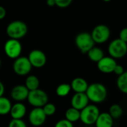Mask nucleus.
I'll return each mask as SVG.
<instances>
[{
  "instance_id": "obj_25",
  "label": "nucleus",
  "mask_w": 127,
  "mask_h": 127,
  "mask_svg": "<svg viewBox=\"0 0 127 127\" xmlns=\"http://www.w3.org/2000/svg\"><path fill=\"white\" fill-rule=\"evenodd\" d=\"M45 113L46 114V115L48 116H52L53 115L55 114L56 111H57V108L55 106L54 104L51 103H48L47 104H45L43 107H42Z\"/></svg>"
},
{
  "instance_id": "obj_15",
  "label": "nucleus",
  "mask_w": 127,
  "mask_h": 127,
  "mask_svg": "<svg viewBox=\"0 0 127 127\" xmlns=\"http://www.w3.org/2000/svg\"><path fill=\"white\" fill-rule=\"evenodd\" d=\"M71 86L72 90L75 93H85L86 92L89 85L85 79L82 77H76L72 80Z\"/></svg>"
},
{
  "instance_id": "obj_7",
  "label": "nucleus",
  "mask_w": 127,
  "mask_h": 127,
  "mask_svg": "<svg viewBox=\"0 0 127 127\" xmlns=\"http://www.w3.org/2000/svg\"><path fill=\"white\" fill-rule=\"evenodd\" d=\"M4 51L5 54L10 59L16 60L20 57L22 51V46L19 39H9L4 43Z\"/></svg>"
},
{
  "instance_id": "obj_24",
  "label": "nucleus",
  "mask_w": 127,
  "mask_h": 127,
  "mask_svg": "<svg viewBox=\"0 0 127 127\" xmlns=\"http://www.w3.org/2000/svg\"><path fill=\"white\" fill-rule=\"evenodd\" d=\"M109 113L114 119H118L123 115V109L118 104H113L110 106Z\"/></svg>"
},
{
  "instance_id": "obj_8",
  "label": "nucleus",
  "mask_w": 127,
  "mask_h": 127,
  "mask_svg": "<svg viewBox=\"0 0 127 127\" xmlns=\"http://www.w3.org/2000/svg\"><path fill=\"white\" fill-rule=\"evenodd\" d=\"M33 66L26 57H19L14 60L13 69L16 74L19 76H26L30 74Z\"/></svg>"
},
{
  "instance_id": "obj_32",
  "label": "nucleus",
  "mask_w": 127,
  "mask_h": 127,
  "mask_svg": "<svg viewBox=\"0 0 127 127\" xmlns=\"http://www.w3.org/2000/svg\"><path fill=\"white\" fill-rule=\"evenodd\" d=\"M46 4L49 7H54L56 5V1L55 0H46Z\"/></svg>"
},
{
  "instance_id": "obj_20",
  "label": "nucleus",
  "mask_w": 127,
  "mask_h": 127,
  "mask_svg": "<svg viewBox=\"0 0 127 127\" xmlns=\"http://www.w3.org/2000/svg\"><path fill=\"white\" fill-rule=\"evenodd\" d=\"M65 116V119L71 121V123H74L80 120V111L71 106L66 110Z\"/></svg>"
},
{
  "instance_id": "obj_22",
  "label": "nucleus",
  "mask_w": 127,
  "mask_h": 127,
  "mask_svg": "<svg viewBox=\"0 0 127 127\" xmlns=\"http://www.w3.org/2000/svg\"><path fill=\"white\" fill-rule=\"evenodd\" d=\"M72 90L71 84L68 83H62L60 84L56 89V94L58 97H66L69 95L71 91Z\"/></svg>"
},
{
  "instance_id": "obj_5",
  "label": "nucleus",
  "mask_w": 127,
  "mask_h": 127,
  "mask_svg": "<svg viewBox=\"0 0 127 127\" xmlns=\"http://www.w3.org/2000/svg\"><path fill=\"white\" fill-rule=\"evenodd\" d=\"M109 56L115 59H121L127 54V42H124L120 38L112 40L108 48Z\"/></svg>"
},
{
  "instance_id": "obj_26",
  "label": "nucleus",
  "mask_w": 127,
  "mask_h": 127,
  "mask_svg": "<svg viewBox=\"0 0 127 127\" xmlns=\"http://www.w3.org/2000/svg\"><path fill=\"white\" fill-rule=\"evenodd\" d=\"M8 127H27V125L22 119H12L8 124Z\"/></svg>"
},
{
  "instance_id": "obj_23",
  "label": "nucleus",
  "mask_w": 127,
  "mask_h": 127,
  "mask_svg": "<svg viewBox=\"0 0 127 127\" xmlns=\"http://www.w3.org/2000/svg\"><path fill=\"white\" fill-rule=\"evenodd\" d=\"M117 86L122 93L127 95V71L118 77L117 80Z\"/></svg>"
},
{
  "instance_id": "obj_29",
  "label": "nucleus",
  "mask_w": 127,
  "mask_h": 127,
  "mask_svg": "<svg viewBox=\"0 0 127 127\" xmlns=\"http://www.w3.org/2000/svg\"><path fill=\"white\" fill-rule=\"evenodd\" d=\"M124 72H125V71H124V67L121 65H118V64L116 65V67H115V68L114 70V73L116 75H118V77L121 76V75H122Z\"/></svg>"
},
{
  "instance_id": "obj_19",
  "label": "nucleus",
  "mask_w": 127,
  "mask_h": 127,
  "mask_svg": "<svg viewBox=\"0 0 127 127\" xmlns=\"http://www.w3.org/2000/svg\"><path fill=\"white\" fill-rule=\"evenodd\" d=\"M13 105L11 104L10 100L2 96L0 97V114L1 115H5L7 114H10Z\"/></svg>"
},
{
  "instance_id": "obj_33",
  "label": "nucleus",
  "mask_w": 127,
  "mask_h": 127,
  "mask_svg": "<svg viewBox=\"0 0 127 127\" xmlns=\"http://www.w3.org/2000/svg\"><path fill=\"white\" fill-rule=\"evenodd\" d=\"M4 93V84L1 82L0 83V97H2Z\"/></svg>"
},
{
  "instance_id": "obj_21",
  "label": "nucleus",
  "mask_w": 127,
  "mask_h": 127,
  "mask_svg": "<svg viewBox=\"0 0 127 127\" xmlns=\"http://www.w3.org/2000/svg\"><path fill=\"white\" fill-rule=\"evenodd\" d=\"M25 85L28 89L29 91H33L39 89V80L38 77L35 75H28L25 80Z\"/></svg>"
},
{
  "instance_id": "obj_1",
  "label": "nucleus",
  "mask_w": 127,
  "mask_h": 127,
  "mask_svg": "<svg viewBox=\"0 0 127 127\" xmlns=\"http://www.w3.org/2000/svg\"><path fill=\"white\" fill-rule=\"evenodd\" d=\"M86 95L90 101L95 103L103 102L107 97V89L100 83H94L89 86L86 91Z\"/></svg>"
},
{
  "instance_id": "obj_18",
  "label": "nucleus",
  "mask_w": 127,
  "mask_h": 127,
  "mask_svg": "<svg viewBox=\"0 0 127 127\" xmlns=\"http://www.w3.org/2000/svg\"><path fill=\"white\" fill-rule=\"evenodd\" d=\"M87 55L91 61L97 63L105 57L103 51L101 48H100L98 47H95V46L94 48H92L87 53Z\"/></svg>"
},
{
  "instance_id": "obj_13",
  "label": "nucleus",
  "mask_w": 127,
  "mask_h": 127,
  "mask_svg": "<svg viewBox=\"0 0 127 127\" xmlns=\"http://www.w3.org/2000/svg\"><path fill=\"white\" fill-rule=\"evenodd\" d=\"M29 92L30 91L25 85H16L12 89L10 92V97L16 102H22L28 100Z\"/></svg>"
},
{
  "instance_id": "obj_30",
  "label": "nucleus",
  "mask_w": 127,
  "mask_h": 127,
  "mask_svg": "<svg viewBox=\"0 0 127 127\" xmlns=\"http://www.w3.org/2000/svg\"><path fill=\"white\" fill-rule=\"evenodd\" d=\"M119 38L124 42H127V28H123L119 33Z\"/></svg>"
},
{
  "instance_id": "obj_12",
  "label": "nucleus",
  "mask_w": 127,
  "mask_h": 127,
  "mask_svg": "<svg viewBox=\"0 0 127 127\" xmlns=\"http://www.w3.org/2000/svg\"><path fill=\"white\" fill-rule=\"evenodd\" d=\"M118 65L115 58L109 57H104L97 63L98 70L104 74H111L114 72V70Z\"/></svg>"
},
{
  "instance_id": "obj_11",
  "label": "nucleus",
  "mask_w": 127,
  "mask_h": 127,
  "mask_svg": "<svg viewBox=\"0 0 127 127\" xmlns=\"http://www.w3.org/2000/svg\"><path fill=\"white\" fill-rule=\"evenodd\" d=\"M28 57L32 66L36 68H40L43 67L47 62L46 55L43 51L39 49H34L31 51L29 53Z\"/></svg>"
},
{
  "instance_id": "obj_17",
  "label": "nucleus",
  "mask_w": 127,
  "mask_h": 127,
  "mask_svg": "<svg viewBox=\"0 0 127 127\" xmlns=\"http://www.w3.org/2000/svg\"><path fill=\"white\" fill-rule=\"evenodd\" d=\"M114 124V118L109 112H102L100 114L96 123V127H112Z\"/></svg>"
},
{
  "instance_id": "obj_4",
  "label": "nucleus",
  "mask_w": 127,
  "mask_h": 127,
  "mask_svg": "<svg viewBox=\"0 0 127 127\" xmlns=\"http://www.w3.org/2000/svg\"><path fill=\"white\" fill-rule=\"evenodd\" d=\"M100 114V109L97 106L89 104L80 111V121L83 124L88 126L95 124Z\"/></svg>"
},
{
  "instance_id": "obj_2",
  "label": "nucleus",
  "mask_w": 127,
  "mask_h": 127,
  "mask_svg": "<svg viewBox=\"0 0 127 127\" xmlns=\"http://www.w3.org/2000/svg\"><path fill=\"white\" fill-rule=\"evenodd\" d=\"M6 33L10 39H20L27 34L28 26L22 21L15 20L7 25Z\"/></svg>"
},
{
  "instance_id": "obj_28",
  "label": "nucleus",
  "mask_w": 127,
  "mask_h": 127,
  "mask_svg": "<svg viewBox=\"0 0 127 127\" xmlns=\"http://www.w3.org/2000/svg\"><path fill=\"white\" fill-rule=\"evenodd\" d=\"M56 1V6L60 8H65L72 3L73 0H55Z\"/></svg>"
},
{
  "instance_id": "obj_14",
  "label": "nucleus",
  "mask_w": 127,
  "mask_h": 127,
  "mask_svg": "<svg viewBox=\"0 0 127 127\" xmlns=\"http://www.w3.org/2000/svg\"><path fill=\"white\" fill-rule=\"evenodd\" d=\"M89 99L86 93H75L71 100L72 107L81 111L89 104Z\"/></svg>"
},
{
  "instance_id": "obj_34",
  "label": "nucleus",
  "mask_w": 127,
  "mask_h": 127,
  "mask_svg": "<svg viewBox=\"0 0 127 127\" xmlns=\"http://www.w3.org/2000/svg\"><path fill=\"white\" fill-rule=\"evenodd\" d=\"M103 1H106V2H109V1H110L111 0H103Z\"/></svg>"
},
{
  "instance_id": "obj_10",
  "label": "nucleus",
  "mask_w": 127,
  "mask_h": 127,
  "mask_svg": "<svg viewBox=\"0 0 127 127\" xmlns=\"http://www.w3.org/2000/svg\"><path fill=\"white\" fill-rule=\"evenodd\" d=\"M47 117L42 108L34 107L28 115V120L32 126L37 127L45 124Z\"/></svg>"
},
{
  "instance_id": "obj_3",
  "label": "nucleus",
  "mask_w": 127,
  "mask_h": 127,
  "mask_svg": "<svg viewBox=\"0 0 127 127\" xmlns=\"http://www.w3.org/2000/svg\"><path fill=\"white\" fill-rule=\"evenodd\" d=\"M95 44L92 34L88 32L80 33L75 37V45L82 54H87L95 47Z\"/></svg>"
},
{
  "instance_id": "obj_6",
  "label": "nucleus",
  "mask_w": 127,
  "mask_h": 127,
  "mask_svg": "<svg viewBox=\"0 0 127 127\" xmlns=\"http://www.w3.org/2000/svg\"><path fill=\"white\" fill-rule=\"evenodd\" d=\"M27 100L33 107L42 108L48 103V95L45 91L37 89L30 91Z\"/></svg>"
},
{
  "instance_id": "obj_31",
  "label": "nucleus",
  "mask_w": 127,
  "mask_h": 127,
  "mask_svg": "<svg viewBox=\"0 0 127 127\" xmlns=\"http://www.w3.org/2000/svg\"><path fill=\"white\" fill-rule=\"evenodd\" d=\"M7 14L6 9L3 6H0V19H3Z\"/></svg>"
},
{
  "instance_id": "obj_27",
  "label": "nucleus",
  "mask_w": 127,
  "mask_h": 127,
  "mask_svg": "<svg viewBox=\"0 0 127 127\" xmlns=\"http://www.w3.org/2000/svg\"><path fill=\"white\" fill-rule=\"evenodd\" d=\"M54 127H74V126H73V123L65 118L58 121L56 123Z\"/></svg>"
},
{
  "instance_id": "obj_16",
  "label": "nucleus",
  "mask_w": 127,
  "mask_h": 127,
  "mask_svg": "<svg viewBox=\"0 0 127 127\" xmlns=\"http://www.w3.org/2000/svg\"><path fill=\"white\" fill-rule=\"evenodd\" d=\"M26 106L22 102H17L12 106L10 115L12 119H22L26 114Z\"/></svg>"
},
{
  "instance_id": "obj_9",
  "label": "nucleus",
  "mask_w": 127,
  "mask_h": 127,
  "mask_svg": "<svg viewBox=\"0 0 127 127\" xmlns=\"http://www.w3.org/2000/svg\"><path fill=\"white\" fill-rule=\"evenodd\" d=\"M95 43L103 44L106 42L111 35V31L109 28L103 24H100L96 25L92 33H91Z\"/></svg>"
}]
</instances>
